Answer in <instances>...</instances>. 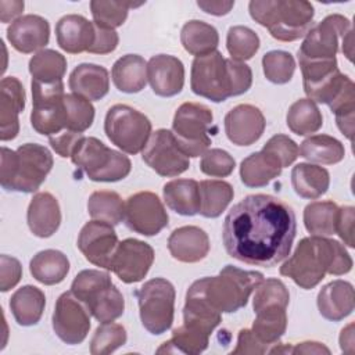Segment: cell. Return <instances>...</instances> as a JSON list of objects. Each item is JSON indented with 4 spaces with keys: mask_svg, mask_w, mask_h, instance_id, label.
Instances as JSON below:
<instances>
[{
    "mask_svg": "<svg viewBox=\"0 0 355 355\" xmlns=\"http://www.w3.org/2000/svg\"><path fill=\"white\" fill-rule=\"evenodd\" d=\"M280 162L265 151L250 154L241 161L240 179L247 187H263L282 173Z\"/></svg>",
    "mask_w": 355,
    "mask_h": 355,
    "instance_id": "obj_29",
    "label": "cell"
},
{
    "mask_svg": "<svg viewBox=\"0 0 355 355\" xmlns=\"http://www.w3.org/2000/svg\"><path fill=\"white\" fill-rule=\"evenodd\" d=\"M136 297L141 324L148 333L159 336L171 329L176 291L169 280L164 277L150 279L136 291Z\"/></svg>",
    "mask_w": 355,
    "mask_h": 355,
    "instance_id": "obj_9",
    "label": "cell"
},
{
    "mask_svg": "<svg viewBox=\"0 0 355 355\" xmlns=\"http://www.w3.org/2000/svg\"><path fill=\"white\" fill-rule=\"evenodd\" d=\"M291 184L297 196L306 200H316L327 191L330 175L322 166L300 162L291 171Z\"/></svg>",
    "mask_w": 355,
    "mask_h": 355,
    "instance_id": "obj_31",
    "label": "cell"
},
{
    "mask_svg": "<svg viewBox=\"0 0 355 355\" xmlns=\"http://www.w3.org/2000/svg\"><path fill=\"white\" fill-rule=\"evenodd\" d=\"M266 122L262 111L251 104H239L225 116V133L236 146H251L258 141Z\"/></svg>",
    "mask_w": 355,
    "mask_h": 355,
    "instance_id": "obj_18",
    "label": "cell"
},
{
    "mask_svg": "<svg viewBox=\"0 0 355 355\" xmlns=\"http://www.w3.org/2000/svg\"><path fill=\"white\" fill-rule=\"evenodd\" d=\"M354 287L345 280H333L323 286L318 294L319 313L331 322L343 320L354 311Z\"/></svg>",
    "mask_w": 355,
    "mask_h": 355,
    "instance_id": "obj_25",
    "label": "cell"
},
{
    "mask_svg": "<svg viewBox=\"0 0 355 355\" xmlns=\"http://www.w3.org/2000/svg\"><path fill=\"white\" fill-rule=\"evenodd\" d=\"M83 137V133H78V132H71V130H64L60 132L55 136H50L49 141L51 148L62 158H67L72 155L75 147L78 146L79 140Z\"/></svg>",
    "mask_w": 355,
    "mask_h": 355,
    "instance_id": "obj_56",
    "label": "cell"
},
{
    "mask_svg": "<svg viewBox=\"0 0 355 355\" xmlns=\"http://www.w3.org/2000/svg\"><path fill=\"white\" fill-rule=\"evenodd\" d=\"M290 302V293L286 284L279 279H263L255 288L252 308L258 312L266 306L287 308Z\"/></svg>",
    "mask_w": 355,
    "mask_h": 355,
    "instance_id": "obj_49",
    "label": "cell"
},
{
    "mask_svg": "<svg viewBox=\"0 0 355 355\" xmlns=\"http://www.w3.org/2000/svg\"><path fill=\"white\" fill-rule=\"evenodd\" d=\"M220 322V312L215 311L198 293L189 287L183 306V324L211 336Z\"/></svg>",
    "mask_w": 355,
    "mask_h": 355,
    "instance_id": "obj_35",
    "label": "cell"
},
{
    "mask_svg": "<svg viewBox=\"0 0 355 355\" xmlns=\"http://www.w3.org/2000/svg\"><path fill=\"white\" fill-rule=\"evenodd\" d=\"M83 304L100 323L114 322L121 318L125 311V300L122 293L114 283H108L90 294Z\"/></svg>",
    "mask_w": 355,
    "mask_h": 355,
    "instance_id": "obj_33",
    "label": "cell"
},
{
    "mask_svg": "<svg viewBox=\"0 0 355 355\" xmlns=\"http://www.w3.org/2000/svg\"><path fill=\"white\" fill-rule=\"evenodd\" d=\"M25 89L15 76H6L0 82V139L12 140L19 132L18 115L25 108Z\"/></svg>",
    "mask_w": 355,
    "mask_h": 355,
    "instance_id": "obj_21",
    "label": "cell"
},
{
    "mask_svg": "<svg viewBox=\"0 0 355 355\" xmlns=\"http://www.w3.org/2000/svg\"><path fill=\"white\" fill-rule=\"evenodd\" d=\"M153 262L154 250L150 244L137 239H125L115 248L111 270L121 282L132 284L146 277Z\"/></svg>",
    "mask_w": 355,
    "mask_h": 355,
    "instance_id": "obj_16",
    "label": "cell"
},
{
    "mask_svg": "<svg viewBox=\"0 0 355 355\" xmlns=\"http://www.w3.org/2000/svg\"><path fill=\"white\" fill-rule=\"evenodd\" d=\"M128 334L119 323H101L90 341V352L93 355H107L116 351L126 343Z\"/></svg>",
    "mask_w": 355,
    "mask_h": 355,
    "instance_id": "obj_48",
    "label": "cell"
},
{
    "mask_svg": "<svg viewBox=\"0 0 355 355\" xmlns=\"http://www.w3.org/2000/svg\"><path fill=\"white\" fill-rule=\"evenodd\" d=\"M234 197L233 186L225 180L200 182V215L218 218Z\"/></svg>",
    "mask_w": 355,
    "mask_h": 355,
    "instance_id": "obj_37",
    "label": "cell"
},
{
    "mask_svg": "<svg viewBox=\"0 0 355 355\" xmlns=\"http://www.w3.org/2000/svg\"><path fill=\"white\" fill-rule=\"evenodd\" d=\"M150 119L126 104L112 105L104 119V132L108 140L126 154L143 151L151 136Z\"/></svg>",
    "mask_w": 355,
    "mask_h": 355,
    "instance_id": "obj_8",
    "label": "cell"
},
{
    "mask_svg": "<svg viewBox=\"0 0 355 355\" xmlns=\"http://www.w3.org/2000/svg\"><path fill=\"white\" fill-rule=\"evenodd\" d=\"M300 155L309 162L333 165L344 159L345 148L344 144L329 135H312L305 139L300 148Z\"/></svg>",
    "mask_w": 355,
    "mask_h": 355,
    "instance_id": "obj_36",
    "label": "cell"
},
{
    "mask_svg": "<svg viewBox=\"0 0 355 355\" xmlns=\"http://www.w3.org/2000/svg\"><path fill=\"white\" fill-rule=\"evenodd\" d=\"M24 1H6L1 0L0 1V19L1 22H10V21H15L17 17L19 14H22L24 11ZM19 18V17H18Z\"/></svg>",
    "mask_w": 355,
    "mask_h": 355,
    "instance_id": "obj_59",
    "label": "cell"
},
{
    "mask_svg": "<svg viewBox=\"0 0 355 355\" xmlns=\"http://www.w3.org/2000/svg\"><path fill=\"white\" fill-rule=\"evenodd\" d=\"M58 46L69 53L79 54L89 51L96 36V25L79 14H68L58 19L55 25Z\"/></svg>",
    "mask_w": 355,
    "mask_h": 355,
    "instance_id": "obj_22",
    "label": "cell"
},
{
    "mask_svg": "<svg viewBox=\"0 0 355 355\" xmlns=\"http://www.w3.org/2000/svg\"><path fill=\"white\" fill-rule=\"evenodd\" d=\"M269 352V345L262 343L254 333L251 329H241L239 331L237 336V345L236 348L232 351L233 355L237 354H266Z\"/></svg>",
    "mask_w": 355,
    "mask_h": 355,
    "instance_id": "obj_54",
    "label": "cell"
},
{
    "mask_svg": "<svg viewBox=\"0 0 355 355\" xmlns=\"http://www.w3.org/2000/svg\"><path fill=\"white\" fill-rule=\"evenodd\" d=\"M53 330L55 336L69 345L83 343L90 330V312L72 291L62 293L55 301L53 312Z\"/></svg>",
    "mask_w": 355,
    "mask_h": 355,
    "instance_id": "obj_15",
    "label": "cell"
},
{
    "mask_svg": "<svg viewBox=\"0 0 355 355\" xmlns=\"http://www.w3.org/2000/svg\"><path fill=\"white\" fill-rule=\"evenodd\" d=\"M71 161L93 182H118L132 169L130 159L107 147L96 137L83 136L75 147Z\"/></svg>",
    "mask_w": 355,
    "mask_h": 355,
    "instance_id": "obj_7",
    "label": "cell"
},
{
    "mask_svg": "<svg viewBox=\"0 0 355 355\" xmlns=\"http://www.w3.org/2000/svg\"><path fill=\"white\" fill-rule=\"evenodd\" d=\"M141 158L155 173L165 178L179 176L190 166L189 157L168 129H158L151 133L141 151Z\"/></svg>",
    "mask_w": 355,
    "mask_h": 355,
    "instance_id": "obj_13",
    "label": "cell"
},
{
    "mask_svg": "<svg viewBox=\"0 0 355 355\" xmlns=\"http://www.w3.org/2000/svg\"><path fill=\"white\" fill-rule=\"evenodd\" d=\"M341 43H343V53H344V55L351 61L352 60V49H354V46H352V43H354V40H352V31H349L344 37H343V40H341Z\"/></svg>",
    "mask_w": 355,
    "mask_h": 355,
    "instance_id": "obj_62",
    "label": "cell"
},
{
    "mask_svg": "<svg viewBox=\"0 0 355 355\" xmlns=\"http://www.w3.org/2000/svg\"><path fill=\"white\" fill-rule=\"evenodd\" d=\"M87 212L94 220L119 225L125 218V202L115 191L97 190L87 200Z\"/></svg>",
    "mask_w": 355,
    "mask_h": 355,
    "instance_id": "obj_42",
    "label": "cell"
},
{
    "mask_svg": "<svg viewBox=\"0 0 355 355\" xmlns=\"http://www.w3.org/2000/svg\"><path fill=\"white\" fill-rule=\"evenodd\" d=\"M29 270L39 283L54 286L67 277L69 261L67 255L58 250H43L33 255L29 262Z\"/></svg>",
    "mask_w": 355,
    "mask_h": 355,
    "instance_id": "obj_32",
    "label": "cell"
},
{
    "mask_svg": "<svg viewBox=\"0 0 355 355\" xmlns=\"http://www.w3.org/2000/svg\"><path fill=\"white\" fill-rule=\"evenodd\" d=\"M139 6L140 4H133L129 1L93 0L90 1V11L93 15L94 25L114 31L126 21L129 8Z\"/></svg>",
    "mask_w": 355,
    "mask_h": 355,
    "instance_id": "obj_45",
    "label": "cell"
},
{
    "mask_svg": "<svg viewBox=\"0 0 355 355\" xmlns=\"http://www.w3.org/2000/svg\"><path fill=\"white\" fill-rule=\"evenodd\" d=\"M180 42L183 49L196 57L209 54L219 44V33L215 26L200 21H187L180 31Z\"/></svg>",
    "mask_w": 355,
    "mask_h": 355,
    "instance_id": "obj_34",
    "label": "cell"
},
{
    "mask_svg": "<svg viewBox=\"0 0 355 355\" xmlns=\"http://www.w3.org/2000/svg\"><path fill=\"white\" fill-rule=\"evenodd\" d=\"M164 201L169 209L183 216L200 212V183L193 179H173L164 184Z\"/></svg>",
    "mask_w": 355,
    "mask_h": 355,
    "instance_id": "obj_28",
    "label": "cell"
},
{
    "mask_svg": "<svg viewBox=\"0 0 355 355\" xmlns=\"http://www.w3.org/2000/svg\"><path fill=\"white\" fill-rule=\"evenodd\" d=\"M295 233V214L288 204L273 196L251 194L226 214L222 239L232 258L272 268L288 257Z\"/></svg>",
    "mask_w": 355,
    "mask_h": 355,
    "instance_id": "obj_1",
    "label": "cell"
},
{
    "mask_svg": "<svg viewBox=\"0 0 355 355\" xmlns=\"http://www.w3.org/2000/svg\"><path fill=\"white\" fill-rule=\"evenodd\" d=\"M349 31H352V26L347 17L341 14L324 17L306 32L297 53L298 62L336 60L340 40H343Z\"/></svg>",
    "mask_w": 355,
    "mask_h": 355,
    "instance_id": "obj_11",
    "label": "cell"
},
{
    "mask_svg": "<svg viewBox=\"0 0 355 355\" xmlns=\"http://www.w3.org/2000/svg\"><path fill=\"white\" fill-rule=\"evenodd\" d=\"M265 78L276 85L288 83L295 71V60L288 51L272 50L262 57Z\"/></svg>",
    "mask_w": 355,
    "mask_h": 355,
    "instance_id": "obj_47",
    "label": "cell"
},
{
    "mask_svg": "<svg viewBox=\"0 0 355 355\" xmlns=\"http://www.w3.org/2000/svg\"><path fill=\"white\" fill-rule=\"evenodd\" d=\"M118 243L112 225L93 219L80 229L76 245L90 263L111 270V261Z\"/></svg>",
    "mask_w": 355,
    "mask_h": 355,
    "instance_id": "obj_17",
    "label": "cell"
},
{
    "mask_svg": "<svg viewBox=\"0 0 355 355\" xmlns=\"http://www.w3.org/2000/svg\"><path fill=\"white\" fill-rule=\"evenodd\" d=\"M119 42V36L112 29H104L96 25V36L93 46L87 53L92 54H108L112 53Z\"/></svg>",
    "mask_w": 355,
    "mask_h": 355,
    "instance_id": "obj_57",
    "label": "cell"
},
{
    "mask_svg": "<svg viewBox=\"0 0 355 355\" xmlns=\"http://www.w3.org/2000/svg\"><path fill=\"white\" fill-rule=\"evenodd\" d=\"M147 76L157 96L172 97L179 94L183 89L184 67L175 55L157 54L147 62Z\"/></svg>",
    "mask_w": 355,
    "mask_h": 355,
    "instance_id": "obj_19",
    "label": "cell"
},
{
    "mask_svg": "<svg viewBox=\"0 0 355 355\" xmlns=\"http://www.w3.org/2000/svg\"><path fill=\"white\" fill-rule=\"evenodd\" d=\"M197 6L207 14H211V15H216V17H220V15H226L230 12V10L233 8L234 6V1H209V0H198L197 1Z\"/></svg>",
    "mask_w": 355,
    "mask_h": 355,
    "instance_id": "obj_58",
    "label": "cell"
},
{
    "mask_svg": "<svg viewBox=\"0 0 355 355\" xmlns=\"http://www.w3.org/2000/svg\"><path fill=\"white\" fill-rule=\"evenodd\" d=\"M251 85V68L245 62L225 58L218 50L196 57L191 64L190 87L193 93L214 103L240 96Z\"/></svg>",
    "mask_w": 355,
    "mask_h": 355,
    "instance_id": "obj_3",
    "label": "cell"
},
{
    "mask_svg": "<svg viewBox=\"0 0 355 355\" xmlns=\"http://www.w3.org/2000/svg\"><path fill=\"white\" fill-rule=\"evenodd\" d=\"M115 87L128 94L141 92L148 80L147 62L139 54H126L118 58L111 69Z\"/></svg>",
    "mask_w": 355,
    "mask_h": 355,
    "instance_id": "obj_27",
    "label": "cell"
},
{
    "mask_svg": "<svg viewBox=\"0 0 355 355\" xmlns=\"http://www.w3.org/2000/svg\"><path fill=\"white\" fill-rule=\"evenodd\" d=\"M236 166L234 158L222 148L207 150L200 161V171L211 178H226Z\"/></svg>",
    "mask_w": 355,
    "mask_h": 355,
    "instance_id": "obj_50",
    "label": "cell"
},
{
    "mask_svg": "<svg viewBox=\"0 0 355 355\" xmlns=\"http://www.w3.org/2000/svg\"><path fill=\"white\" fill-rule=\"evenodd\" d=\"M352 269V258L337 240L311 236L297 244L293 255L280 266V275L290 277L298 287H316L326 273L340 276Z\"/></svg>",
    "mask_w": 355,
    "mask_h": 355,
    "instance_id": "obj_2",
    "label": "cell"
},
{
    "mask_svg": "<svg viewBox=\"0 0 355 355\" xmlns=\"http://www.w3.org/2000/svg\"><path fill=\"white\" fill-rule=\"evenodd\" d=\"M209 237L198 226H182L175 229L168 239L171 255L184 263L202 261L209 252Z\"/></svg>",
    "mask_w": 355,
    "mask_h": 355,
    "instance_id": "obj_23",
    "label": "cell"
},
{
    "mask_svg": "<svg viewBox=\"0 0 355 355\" xmlns=\"http://www.w3.org/2000/svg\"><path fill=\"white\" fill-rule=\"evenodd\" d=\"M209 344V334L197 329L182 324L172 331L171 340L165 341L157 352H182L200 354L207 349Z\"/></svg>",
    "mask_w": 355,
    "mask_h": 355,
    "instance_id": "obj_43",
    "label": "cell"
},
{
    "mask_svg": "<svg viewBox=\"0 0 355 355\" xmlns=\"http://www.w3.org/2000/svg\"><path fill=\"white\" fill-rule=\"evenodd\" d=\"M123 220L135 233L155 236L168 226L169 216L155 193L139 191L126 200Z\"/></svg>",
    "mask_w": 355,
    "mask_h": 355,
    "instance_id": "obj_14",
    "label": "cell"
},
{
    "mask_svg": "<svg viewBox=\"0 0 355 355\" xmlns=\"http://www.w3.org/2000/svg\"><path fill=\"white\" fill-rule=\"evenodd\" d=\"M62 103L65 130L83 133L92 126L94 121V107L87 98L69 93L64 96Z\"/></svg>",
    "mask_w": 355,
    "mask_h": 355,
    "instance_id": "obj_44",
    "label": "cell"
},
{
    "mask_svg": "<svg viewBox=\"0 0 355 355\" xmlns=\"http://www.w3.org/2000/svg\"><path fill=\"white\" fill-rule=\"evenodd\" d=\"M7 39L19 53L40 51L50 40L49 21L35 14L22 15L7 28Z\"/></svg>",
    "mask_w": 355,
    "mask_h": 355,
    "instance_id": "obj_20",
    "label": "cell"
},
{
    "mask_svg": "<svg viewBox=\"0 0 355 355\" xmlns=\"http://www.w3.org/2000/svg\"><path fill=\"white\" fill-rule=\"evenodd\" d=\"M262 280L261 272L226 265L218 276L198 279L190 288L198 293L215 311L232 313L247 305L251 293Z\"/></svg>",
    "mask_w": 355,
    "mask_h": 355,
    "instance_id": "obj_5",
    "label": "cell"
},
{
    "mask_svg": "<svg viewBox=\"0 0 355 355\" xmlns=\"http://www.w3.org/2000/svg\"><path fill=\"white\" fill-rule=\"evenodd\" d=\"M286 123L293 133L306 136L318 132L322 128L323 115L316 103L309 98H300L290 105Z\"/></svg>",
    "mask_w": 355,
    "mask_h": 355,
    "instance_id": "obj_38",
    "label": "cell"
},
{
    "mask_svg": "<svg viewBox=\"0 0 355 355\" xmlns=\"http://www.w3.org/2000/svg\"><path fill=\"white\" fill-rule=\"evenodd\" d=\"M355 208L351 205L341 207L338 209V218L336 225V233L344 241L345 245L354 248V222H355Z\"/></svg>",
    "mask_w": 355,
    "mask_h": 355,
    "instance_id": "obj_55",
    "label": "cell"
},
{
    "mask_svg": "<svg viewBox=\"0 0 355 355\" xmlns=\"http://www.w3.org/2000/svg\"><path fill=\"white\" fill-rule=\"evenodd\" d=\"M287 308L283 306H266L255 312V320L252 323V333L269 347L277 344L287 327Z\"/></svg>",
    "mask_w": 355,
    "mask_h": 355,
    "instance_id": "obj_40",
    "label": "cell"
},
{
    "mask_svg": "<svg viewBox=\"0 0 355 355\" xmlns=\"http://www.w3.org/2000/svg\"><path fill=\"white\" fill-rule=\"evenodd\" d=\"M53 164L50 150L42 144L25 143L15 151L1 147L0 184L7 191L33 193L46 180Z\"/></svg>",
    "mask_w": 355,
    "mask_h": 355,
    "instance_id": "obj_4",
    "label": "cell"
},
{
    "mask_svg": "<svg viewBox=\"0 0 355 355\" xmlns=\"http://www.w3.org/2000/svg\"><path fill=\"white\" fill-rule=\"evenodd\" d=\"M22 277L21 262L10 255L0 257V290L3 293L14 288Z\"/></svg>",
    "mask_w": 355,
    "mask_h": 355,
    "instance_id": "obj_53",
    "label": "cell"
},
{
    "mask_svg": "<svg viewBox=\"0 0 355 355\" xmlns=\"http://www.w3.org/2000/svg\"><path fill=\"white\" fill-rule=\"evenodd\" d=\"M32 112L31 125L43 136H55L65 129L64 121V83L31 82Z\"/></svg>",
    "mask_w": 355,
    "mask_h": 355,
    "instance_id": "obj_12",
    "label": "cell"
},
{
    "mask_svg": "<svg viewBox=\"0 0 355 355\" xmlns=\"http://www.w3.org/2000/svg\"><path fill=\"white\" fill-rule=\"evenodd\" d=\"M46 295L35 286H22L10 298V309L19 326L36 324L44 311Z\"/></svg>",
    "mask_w": 355,
    "mask_h": 355,
    "instance_id": "obj_30",
    "label": "cell"
},
{
    "mask_svg": "<svg viewBox=\"0 0 355 355\" xmlns=\"http://www.w3.org/2000/svg\"><path fill=\"white\" fill-rule=\"evenodd\" d=\"M259 44V36L248 26L236 25L227 31L226 47L232 60L243 62L252 58L258 51Z\"/></svg>",
    "mask_w": 355,
    "mask_h": 355,
    "instance_id": "obj_46",
    "label": "cell"
},
{
    "mask_svg": "<svg viewBox=\"0 0 355 355\" xmlns=\"http://www.w3.org/2000/svg\"><path fill=\"white\" fill-rule=\"evenodd\" d=\"M338 205L333 201H313L304 209V225L312 236L327 237L336 233Z\"/></svg>",
    "mask_w": 355,
    "mask_h": 355,
    "instance_id": "obj_39",
    "label": "cell"
},
{
    "mask_svg": "<svg viewBox=\"0 0 355 355\" xmlns=\"http://www.w3.org/2000/svg\"><path fill=\"white\" fill-rule=\"evenodd\" d=\"M248 11L255 22L280 42H294L305 36L315 15L313 6L305 0H252Z\"/></svg>",
    "mask_w": 355,
    "mask_h": 355,
    "instance_id": "obj_6",
    "label": "cell"
},
{
    "mask_svg": "<svg viewBox=\"0 0 355 355\" xmlns=\"http://www.w3.org/2000/svg\"><path fill=\"white\" fill-rule=\"evenodd\" d=\"M262 151L273 155L280 162L282 168L290 166L300 155L297 143L286 135L272 136L262 147Z\"/></svg>",
    "mask_w": 355,
    "mask_h": 355,
    "instance_id": "obj_52",
    "label": "cell"
},
{
    "mask_svg": "<svg viewBox=\"0 0 355 355\" xmlns=\"http://www.w3.org/2000/svg\"><path fill=\"white\" fill-rule=\"evenodd\" d=\"M65 71L67 58L51 49H43L29 60V72L32 79L40 83L62 82Z\"/></svg>",
    "mask_w": 355,
    "mask_h": 355,
    "instance_id": "obj_41",
    "label": "cell"
},
{
    "mask_svg": "<svg viewBox=\"0 0 355 355\" xmlns=\"http://www.w3.org/2000/svg\"><path fill=\"white\" fill-rule=\"evenodd\" d=\"M354 324L349 323L347 327L341 330L340 334V347L343 352L352 354L354 352Z\"/></svg>",
    "mask_w": 355,
    "mask_h": 355,
    "instance_id": "obj_61",
    "label": "cell"
},
{
    "mask_svg": "<svg viewBox=\"0 0 355 355\" xmlns=\"http://www.w3.org/2000/svg\"><path fill=\"white\" fill-rule=\"evenodd\" d=\"M212 128L214 114L200 103H183L178 107L172 122V133L189 158L200 157L208 150Z\"/></svg>",
    "mask_w": 355,
    "mask_h": 355,
    "instance_id": "obj_10",
    "label": "cell"
},
{
    "mask_svg": "<svg viewBox=\"0 0 355 355\" xmlns=\"http://www.w3.org/2000/svg\"><path fill=\"white\" fill-rule=\"evenodd\" d=\"M26 222L35 236L40 239L51 237L61 223V209L57 198L49 191L36 193L29 202Z\"/></svg>",
    "mask_w": 355,
    "mask_h": 355,
    "instance_id": "obj_24",
    "label": "cell"
},
{
    "mask_svg": "<svg viewBox=\"0 0 355 355\" xmlns=\"http://www.w3.org/2000/svg\"><path fill=\"white\" fill-rule=\"evenodd\" d=\"M111 282V276L107 272H101L97 269H85L75 276L71 284V291L79 301L83 302L93 291Z\"/></svg>",
    "mask_w": 355,
    "mask_h": 355,
    "instance_id": "obj_51",
    "label": "cell"
},
{
    "mask_svg": "<svg viewBox=\"0 0 355 355\" xmlns=\"http://www.w3.org/2000/svg\"><path fill=\"white\" fill-rule=\"evenodd\" d=\"M291 354H330V349L318 341H302L291 347Z\"/></svg>",
    "mask_w": 355,
    "mask_h": 355,
    "instance_id": "obj_60",
    "label": "cell"
},
{
    "mask_svg": "<svg viewBox=\"0 0 355 355\" xmlns=\"http://www.w3.org/2000/svg\"><path fill=\"white\" fill-rule=\"evenodd\" d=\"M69 89L72 93L89 101L101 100L110 90L108 71L97 64H79L69 75Z\"/></svg>",
    "mask_w": 355,
    "mask_h": 355,
    "instance_id": "obj_26",
    "label": "cell"
}]
</instances>
